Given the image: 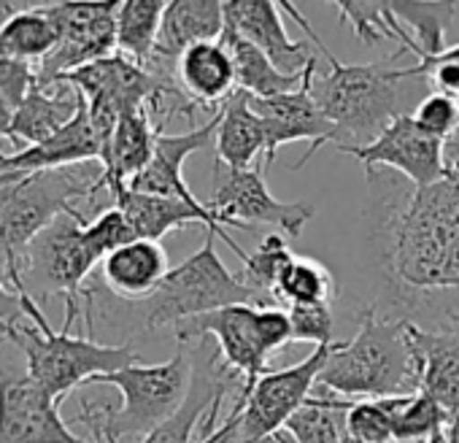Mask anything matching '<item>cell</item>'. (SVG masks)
<instances>
[{
	"instance_id": "cell-13",
	"label": "cell",
	"mask_w": 459,
	"mask_h": 443,
	"mask_svg": "<svg viewBox=\"0 0 459 443\" xmlns=\"http://www.w3.org/2000/svg\"><path fill=\"white\" fill-rule=\"evenodd\" d=\"M117 12L119 4H49L60 41L39 65V82L63 79L117 55Z\"/></svg>"
},
{
	"instance_id": "cell-37",
	"label": "cell",
	"mask_w": 459,
	"mask_h": 443,
	"mask_svg": "<svg viewBox=\"0 0 459 443\" xmlns=\"http://www.w3.org/2000/svg\"><path fill=\"white\" fill-rule=\"evenodd\" d=\"M138 236H135L133 225L117 205L100 211L95 219H90L84 225V241H87V247L98 263H103L111 252L122 249L125 244H130Z\"/></svg>"
},
{
	"instance_id": "cell-20",
	"label": "cell",
	"mask_w": 459,
	"mask_h": 443,
	"mask_svg": "<svg viewBox=\"0 0 459 443\" xmlns=\"http://www.w3.org/2000/svg\"><path fill=\"white\" fill-rule=\"evenodd\" d=\"M84 106V95L68 79L39 82L33 92L25 98V103L14 111L9 141L22 149L44 143L55 133L68 127L82 114Z\"/></svg>"
},
{
	"instance_id": "cell-11",
	"label": "cell",
	"mask_w": 459,
	"mask_h": 443,
	"mask_svg": "<svg viewBox=\"0 0 459 443\" xmlns=\"http://www.w3.org/2000/svg\"><path fill=\"white\" fill-rule=\"evenodd\" d=\"M0 443H95L76 435L60 403L30 378L25 354L0 335Z\"/></svg>"
},
{
	"instance_id": "cell-27",
	"label": "cell",
	"mask_w": 459,
	"mask_h": 443,
	"mask_svg": "<svg viewBox=\"0 0 459 443\" xmlns=\"http://www.w3.org/2000/svg\"><path fill=\"white\" fill-rule=\"evenodd\" d=\"M216 360L219 357L213 354L211 360H205V365H195L192 387H189L184 405L162 427L146 435L141 443H195L197 440L195 432H200V424L208 416L211 405L219 397H224L230 389V370H224L221 365L216 370L213 368Z\"/></svg>"
},
{
	"instance_id": "cell-46",
	"label": "cell",
	"mask_w": 459,
	"mask_h": 443,
	"mask_svg": "<svg viewBox=\"0 0 459 443\" xmlns=\"http://www.w3.org/2000/svg\"><path fill=\"white\" fill-rule=\"evenodd\" d=\"M424 443H451V440L446 438V430H440V432H435L432 438H427Z\"/></svg>"
},
{
	"instance_id": "cell-47",
	"label": "cell",
	"mask_w": 459,
	"mask_h": 443,
	"mask_svg": "<svg viewBox=\"0 0 459 443\" xmlns=\"http://www.w3.org/2000/svg\"><path fill=\"white\" fill-rule=\"evenodd\" d=\"M6 330H9V322L0 319V335H6Z\"/></svg>"
},
{
	"instance_id": "cell-9",
	"label": "cell",
	"mask_w": 459,
	"mask_h": 443,
	"mask_svg": "<svg viewBox=\"0 0 459 443\" xmlns=\"http://www.w3.org/2000/svg\"><path fill=\"white\" fill-rule=\"evenodd\" d=\"M219 236L205 230L203 247L168 271L160 290L143 303L146 308V327H176L186 319L227 308V306H257L255 292H249L236 274H230L227 265L216 255Z\"/></svg>"
},
{
	"instance_id": "cell-30",
	"label": "cell",
	"mask_w": 459,
	"mask_h": 443,
	"mask_svg": "<svg viewBox=\"0 0 459 443\" xmlns=\"http://www.w3.org/2000/svg\"><path fill=\"white\" fill-rule=\"evenodd\" d=\"M386 39L397 41L400 49L413 52L419 57V63L408 68V76L411 79L424 82L427 84V92H440V95H448V98H454L459 103V44L456 47H446L440 55H427V52L416 49V44L411 41L405 25H400V20L394 14H389ZM448 146H454V157L448 162H459V133H456V138Z\"/></svg>"
},
{
	"instance_id": "cell-28",
	"label": "cell",
	"mask_w": 459,
	"mask_h": 443,
	"mask_svg": "<svg viewBox=\"0 0 459 443\" xmlns=\"http://www.w3.org/2000/svg\"><path fill=\"white\" fill-rule=\"evenodd\" d=\"M219 41L227 47L230 57H233L238 90L257 98V100H268V98H279V95L300 90V84L306 82L308 68L316 63L314 60L303 74H284L268 60V55H263L255 44L241 39L230 25H224V33H221Z\"/></svg>"
},
{
	"instance_id": "cell-31",
	"label": "cell",
	"mask_w": 459,
	"mask_h": 443,
	"mask_svg": "<svg viewBox=\"0 0 459 443\" xmlns=\"http://www.w3.org/2000/svg\"><path fill=\"white\" fill-rule=\"evenodd\" d=\"M165 6V0H125L119 4L117 55L146 68L154 60Z\"/></svg>"
},
{
	"instance_id": "cell-12",
	"label": "cell",
	"mask_w": 459,
	"mask_h": 443,
	"mask_svg": "<svg viewBox=\"0 0 459 443\" xmlns=\"http://www.w3.org/2000/svg\"><path fill=\"white\" fill-rule=\"evenodd\" d=\"M208 211L216 216L221 228H279L281 236L298 239L303 228L314 219V205L306 200H279L271 195L265 176L257 168L236 170L227 168L219 160L213 162L211 178V197L205 200Z\"/></svg>"
},
{
	"instance_id": "cell-18",
	"label": "cell",
	"mask_w": 459,
	"mask_h": 443,
	"mask_svg": "<svg viewBox=\"0 0 459 443\" xmlns=\"http://www.w3.org/2000/svg\"><path fill=\"white\" fill-rule=\"evenodd\" d=\"M405 330L419 362V389L451 413L459 405V314L429 330L408 319Z\"/></svg>"
},
{
	"instance_id": "cell-39",
	"label": "cell",
	"mask_w": 459,
	"mask_h": 443,
	"mask_svg": "<svg viewBox=\"0 0 459 443\" xmlns=\"http://www.w3.org/2000/svg\"><path fill=\"white\" fill-rule=\"evenodd\" d=\"M341 22H349L354 36L365 44H378L386 39L389 4H359V0H338L335 4Z\"/></svg>"
},
{
	"instance_id": "cell-21",
	"label": "cell",
	"mask_w": 459,
	"mask_h": 443,
	"mask_svg": "<svg viewBox=\"0 0 459 443\" xmlns=\"http://www.w3.org/2000/svg\"><path fill=\"white\" fill-rule=\"evenodd\" d=\"M176 79L184 95L211 114L221 111V106L238 92L236 65L221 41H205L189 47L176 60Z\"/></svg>"
},
{
	"instance_id": "cell-41",
	"label": "cell",
	"mask_w": 459,
	"mask_h": 443,
	"mask_svg": "<svg viewBox=\"0 0 459 443\" xmlns=\"http://www.w3.org/2000/svg\"><path fill=\"white\" fill-rule=\"evenodd\" d=\"M290 327H292V343H316L330 346L333 341V306H290L287 308Z\"/></svg>"
},
{
	"instance_id": "cell-23",
	"label": "cell",
	"mask_w": 459,
	"mask_h": 443,
	"mask_svg": "<svg viewBox=\"0 0 459 443\" xmlns=\"http://www.w3.org/2000/svg\"><path fill=\"white\" fill-rule=\"evenodd\" d=\"M82 162H100V141L92 130L87 106L68 127L55 133L49 141L20 149L14 154H0V176L55 170V168L82 165Z\"/></svg>"
},
{
	"instance_id": "cell-1",
	"label": "cell",
	"mask_w": 459,
	"mask_h": 443,
	"mask_svg": "<svg viewBox=\"0 0 459 443\" xmlns=\"http://www.w3.org/2000/svg\"><path fill=\"white\" fill-rule=\"evenodd\" d=\"M384 268L411 295L459 290V162L432 187H411L376 225Z\"/></svg>"
},
{
	"instance_id": "cell-17",
	"label": "cell",
	"mask_w": 459,
	"mask_h": 443,
	"mask_svg": "<svg viewBox=\"0 0 459 443\" xmlns=\"http://www.w3.org/2000/svg\"><path fill=\"white\" fill-rule=\"evenodd\" d=\"M224 22L268 55V60L284 74H303L316 60L308 44L290 39L281 22V6L273 0H227Z\"/></svg>"
},
{
	"instance_id": "cell-25",
	"label": "cell",
	"mask_w": 459,
	"mask_h": 443,
	"mask_svg": "<svg viewBox=\"0 0 459 443\" xmlns=\"http://www.w3.org/2000/svg\"><path fill=\"white\" fill-rule=\"evenodd\" d=\"M224 25V4H216V0H173L162 14L154 60L176 65V60L189 47L219 41Z\"/></svg>"
},
{
	"instance_id": "cell-40",
	"label": "cell",
	"mask_w": 459,
	"mask_h": 443,
	"mask_svg": "<svg viewBox=\"0 0 459 443\" xmlns=\"http://www.w3.org/2000/svg\"><path fill=\"white\" fill-rule=\"evenodd\" d=\"M413 119L429 133L451 143L459 133V103L440 92H427L413 109Z\"/></svg>"
},
{
	"instance_id": "cell-26",
	"label": "cell",
	"mask_w": 459,
	"mask_h": 443,
	"mask_svg": "<svg viewBox=\"0 0 459 443\" xmlns=\"http://www.w3.org/2000/svg\"><path fill=\"white\" fill-rule=\"evenodd\" d=\"M213 143L216 160L236 170H249L263 154H268V133L263 119L252 109V95L238 90L221 106Z\"/></svg>"
},
{
	"instance_id": "cell-6",
	"label": "cell",
	"mask_w": 459,
	"mask_h": 443,
	"mask_svg": "<svg viewBox=\"0 0 459 443\" xmlns=\"http://www.w3.org/2000/svg\"><path fill=\"white\" fill-rule=\"evenodd\" d=\"M195 376V362L181 349L168 362L160 365H130L125 370L98 376L90 384L117 387L122 395V408L92 405L82 400L79 421L95 435H111L119 443L125 438H146L162 427L186 400Z\"/></svg>"
},
{
	"instance_id": "cell-2",
	"label": "cell",
	"mask_w": 459,
	"mask_h": 443,
	"mask_svg": "<svg viewBox=\"0 0 459 443\" xmlns=\"http://www.w3.org/2000/svg\"><path fill=\"white\" fill-rule=\"evenodd\" d=\"M279 6L303 28V33L319 49V57L327 60V71L314 74L311 90L319 109L333 125V143L341 152L362 149L373 143L397 117L413 114L419 98H413L411 92H416L413 87L424 82L411 79L408 68H394V63L405 55V49H397L392 57L378 63L346 65L314 33L311 22L298 12L295 4L284 0Z\"/></svg>"
},
{
	"instance_id": "cell-19",
	"label": "cell",
	"mask_w": 459,
	"mask_h": 443,
	"mask_svg": "<svg viewBox=\"0 0 459 443\" xmlns=\"http://www.w3.org/2000/svg\"><path fill=\"white\" fill-rule=\"evenodd\" d=\"M219 117H221V111L213 114L200 127H192V130L176 133V135H168L165 130H160L152 162L143 168L141 176H135L130 181L127 189L146 192V195H162V197H178V200H186V203H200L195 197V192L189 189V184L184 181V162H186L189 154L205 149L216 138Z\"/></svg>"
},
{
	"instance_id": "cell-45",
	"label": "cell",
	"mask_w": 459,
	"mask_h": 443,
	"mask_svg": "<svg viewBox=\"0 0 459 443\" xmlns=\"http://www.w3.org/2000/svg\"><path fill=\"white\" fill-rule=\"evenodd\" d=\"M265 443H298V440H295L287 430H281V432H276L273 438H268Z\"/></svg>"
},
{
	"instance_id": "cell-8",
	"label": "cell",
	"mask_w": 459,
	"mask_h": 443,
	"mask_svg": "<svg viewBox=\"0 0 459 443\" xmlns=\"http://www.w3.org/2000/svg\"><path fill=\"white\" fill-rule=\"evenodd\" d=\"M178 343L213 338L221 368L241 376L238 397H247L255 384L271 373L268 360L292 343V327L287 308H257V306H227L173 327Z\"/></svg>"
},
{
	"instance_id": "cell-4",
	"label": "cell",
	"mask_w": 459,
	"mask_h": 443,
	"mask_svg": "<svg viewBox=\"0 0 459 443\" xmlns=\"http://www.w3.org/2000/svg\"><path fill=\"white\" fill-rule=\"evenodd\" d=\"M103 189V165L82 162L36 173L0 176V260L20 292V265L28 247L79 200H95Z\"/></svg>"
},
{
	"instance_id": "cell-42",
	"label": "cell",
	"mask_w": 459,
	"mask_h": 443,
	"mask_svg": "<svg viewBox=\"0 0 459 443\" xmlns=\"http://www.w3.org/2000/svg\"><path fill=\"white\" fill-rule=\"evenodd\" d=\"M39 84V65L20 60L9 52H0V98L12 111H17L25 98Z\"/></svg>"
},
{
	"instance_id": "cell-10",
	"label": "cell",
	"mask_w": 459,
	"mask_h": 443,
	"mask_svg": "<svg viewBox=\"0 0 459 443\" xmlns=\"http://www.w3.org/2000/svg\"><path fill=\"white\" fill-rule=\"evenodd\" d=\"M333 346H316L298 365L265 373L255 389L233 403L230 416L219 421V430L233 443H265L287 427V421L308 403L316 378L333 354Z\"/></svg>"
},
{
	"instance_id": "cell-32",
	"label": "cell",
	"mask_w": 459,
	"mask_h": 443,
	"mask_svg": "<svg viewBox=\"0 0 459 443\" xmlns=\"http://www.w3.org/2000/svg\"><path fill=\"white\" fill-rule=\"evenodd\" d=\"M343 400L322 387H314L308 403L287 421V432L298 443H346V408Z\"/></svg>"
},
{
	"instance_id": "cell-14",
	"label": "cell",
	"mask_w": 459,
	"mask_h": 443,
	"mask_svg": "<svg viewBox=\"0 0 459 443\" xmlns=\"http://www.w3.org/2000/svg\"><path fill=\"white\" fill-rule=\"evenodd\" d=\"M343 154L357 157L368 173H376V168H392L416 189L432 187L451 173L448 143L437 135H429L413 119V114L397 117L373 143L362 149H346Z\"/></svg>"
},
{
	"instance_id": "cell-16",
	"label": "cell",
	"mask_w": 459,
	"mask_h": 443,
	"mask_svg": "<svg viewBox=\"0 0 459 443\" xmlns=\"http://www.w3.org/2000/svg\"><path fill=\"white\" fill-rule=\"evenodd\" d=\"M114 205L127 216L138 239L146 241H162L170 230H184L189 225H197L203 230L216 233L230 249H233L241 263L249 260V252L241 249L233 239L227 236V230L216 222V216L208 211L205 203H186L178 197H162V195H146L135 189H122L117 197H111Z\"/></svg>"
},
{
	"instance_id": "cell-5",
	"label": "cell",
	"mask_w": 459,
	"mask_h": 443,
	"mask_svg": "<svg viewBox=\"0 0 459 443\" xmlns=\"http://www.w3.org/2000/svg\"><path fill=\"white\" fill-rule=\"evenodd\" d=\"M20 300L25 319L9 325L6 338L25 354L30 378L41 384L57 403L98 376H108L141 362L130 343L106 346L98 343L90 333L74 335L65 325L55 330L39 308V300H33L28 292H20Z\"/></svg>"
},
{
	"instance_id": "cell-34",
	"label": "cell",
	"mask_w": 459,
	"mask_h": 443,
	"mask_svg": "<svg viewBox=\"0 0 459 443\" xmlns=\"http://www.w3.org/2000/svg\"><path fill=\"white\" fill-rule=\"evenodd\" d=\"M384 405L392 419L394 443H424L435 432L446 430V408L421 389L411 395L384 397Z\"/></svg>"
},
{
	"instance_id": "cell-36",
	"label": "cell",
	"mask_w": 459,
	"mask_h": 443,
	"mask_svg": "<svg viewBox=\"0 0 459 443\" xmlns=\"http://www.w3.org/2000/svg\"><path fill=\"white\" fill-rule=\"evenodd\" d=\"M392 14L400 20V25H408V36L416 44V49L427 55H440L446 49V33L448 25L456 17L454 4H389Z\"/></svg>"
},
{
	"instance_id": "cell-15",
	"label": "cell",
	"mask_w": 459,
	"mask_h": 443,
	"mask_svg": "<svg viewBox=\"0 0 459 443\" xmlns=\"http://www.w3.org/2000/svg\"><path fill=\"white\" fill-rule=\"evenodd\" d=\"M316 65H319V60L308 68L300 90L279 95V98H268V100L252 98V109L257 111V117L263 119L265 133H268V154H265L268 165H273L281 146L295 143V141H308L311 146H308L306 157L295 165V170H300L322 146L333 143V125L325 117V111L319 109L314 90H311Z\"/></svg>"
},
{
	"instance_id": "cell-35",
	"label": "cell",
	"mask_w": 459,
	"mask_h": 443,
	"mask_svg": "<svg viewBox=\"0 0 459 443\" xmlns=\"http://www.w3.org/2000/svg\"><path fill=\"white\" fill-rule=\"evenodd\" d=\"M335 295H338V287H335V279L327 271V265H322L314 257H298V255L284 268L279 287H276V303L281 308L319 306V303L333 306Z\"/></svg>"
},
{
	"instance_id": "cell-24",
	"label": "cell",
	"mask_w": 459,
	"mask_h": 443,
	"mask_svg": "<svg viewBox=\"0 0 459 443\" xmlns=\"http://www.w3.org/2000/svg\"><path fill=\"white\" fill-rule=\"evenodd\" d=\"M170 271L168 252L160 241L135 239L122 249L111 252L100 263L103 284L125 300H149Z\"/></svg>"
},
{
	"instance_id": "cell-44",
	"label": "cell",
	"mask_w": 459,
	"mask_h": 443,
	"mask_svg": "<svg viewBox=\"0 0 459 443\" xmlns=\"http://www.w3.org/2000/svg\"><path fill=\"white\" fill-rule=\"evenodd\" d=\"M195 443H233V440H227V438L221 435V430L216 427L213 432H208V435H200Z\"/></svg>"
},
{
	"instance_id": "cell-29",
	"label": "cell",
	"mask_w": 459,
	"mask_h": 443,
	"mask_svg": "<svg viewBox=\"0 0 459 443\" xmlns=\"http://www.w3.org/2000/svg\"><path fill=\"white\" fill-rule=\"evenodd\" d=\"M60 28L49 14V4H22L0 25V52L41 65L57 47Z\"/></svg>"
},
{
	"instance_id": "cell-38",
	"label": "cell",
	"mask_w": 459,
	"mask_h": 443,
	"mask_svg": "<svg viewBox=\"0 0 459 443\" xmlns=\"http://www.w3.org/2000/svg\"><path fill=\"white\" fill-rule=\"evenodd\" d=\"M346 432L359 443H394L384 400H351L346 408Z\"/></svg>"
},
{
	"instance_id": "cell-3",
	"label": "cell",
	"mask_w": 459,
	"mask_h": 443,
	"mask_svg": "<svg viewBox=\"0 0 459 443\" xmlns=\"http://www.w3.org/2000/svg\"><path fill=\"white\" fill-rule=\"evenodd\" d=\"M408 319H384L376 306L359 311L357 335L333 346L316 387L343 400H384L419 392V362Z\"/></svg>"
},
{
	"instance_id": "cell-22",
	"label": "cell",
	"mask_w": 459,
	"mask_h": 443,
	"mask_svg": "<svg viewBox=\"0 0 459 443\" xmlns=\"http://www.w3.org/2000/svg\"><path fill=\"white\" fill-rule=\"evenodd\" d=\"M157 122L149 109L125 111L117 122V130L111 135V143L100 160L103 165V189H108L111 197H117L122 189L130 187L135 176L143 173V168L154 157L157 143Z\"/></svg>"
},
{
	"instance_id": "cell-7",
	"label": "cell",
	"mask_w": 459,
	"mask_h": 443,
	"mask_svg": "<svg viewBox=\"0 0 459 443\" xmlns=\"http://www.w3.org/2000/svg\"><path fill=\"white\" fill-rule=\"evenodd\" d=\"M87 216L82 208H71L28 247L20 265V292H28L33 300L63 298L65 300V327H74L76 319H84L92 335V298L95 292L84 287L92 274L95 255L84 241Z\"/></svg>"
},
{
	"instance_id": "cell-43",
	"label": "cell",
	"mask_w": 459,
	"mask_h": 443,
	"mask_svg": "<svg viewBox=\"0 0 459 443\" xmlns=\"http://www.w3.org/2000/svg\"><path fill=\"white\" fill-rule=\"evenodd\" d=\"M446 438L451 440V443H459V405L448 413V419H446Z\"/></svg>"
},
{
	"instance_id": "cell-33",
	"label": "cell",
	"mask_w": 459,
	"mask_h": 443,
	"mask_svg": "<svg viewBox=\"0 0 459 443\" xmlns=\"http://www.w3.org/2000/svg\"><path fill=\"white\" fill-rule=\"evenodd\" d=\"M292 257H295V252L290 249L287 236L271 233L263 239V244L249 255V260L238 271L241 284L249 292H255L260 308H281L276 303V287H279L284 268L292 263Z\"/></svg>"
}]
</instances>
